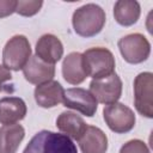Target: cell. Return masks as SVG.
<instances>
[{
  "label": "cell",
  "mask_w": 153,
  "mask_h": 153,
  "mask_svg": "<svg viewBox=\"0 0 153 153\" xmlns=\"http://www.w3.org/2000/svg\"><path fill=\"white\" fill-rule=\"evenodd\" d=\"M35 51L39 60L49 65H55L63 55V45L55 35L45 33L38 38Z\"/></svg>",
  "instance_id": "cell-10"
},
{
  "label": "cell",
  "mask_w": 153,
  "mask_h": 153,
  "mask_svg": "<svg viewBox=\"0 0 153 153\" xmlns=\"http://www.w3.org/2000/svg\"><path fill=\"white\" fill-rule=\"evenodd\" d=\"M25 137V130L20 124H7L0 128V153H16Z\"/></svg>",
  "instance_id": "cell-17"
},
{
  "label": "cell",
  "mask_w": 153,
  "mask_h": 153,
  "mask_svg": "<svg viewBox=\"0 0 153 153\" xmlns=\"http://www.w3.org/2000/svg\"><path fill=\"white\" fill-rule=\"evenodd\" d=\"M82 56L87 76L100 79L115 73V57L109 49L103 47L90 48Z\"/></svg>",
  "instance_id": "cell-3"
},
{
  "label": "cell",
  "mask_w": 153,
  "mask_h": 153,
  "mask_svg": "<svg viewBox=\"0 0 153 153\" xmlns=\"http://www.w3.org/2000/svg\"><path fill=\"white\" fill-rule=\"evenodd\" d=\"M31 57V47L24 35H16L10 38L2 50V63L8 71H19Z\"/></svg>",
  "instance_id": "cell-4"
},
{
  "label": "cell",
  "mask_w": 153,
  "mask_h": 153,
  "mask_svg": "<svg viewBox=\"0 0 153 153\" xmlns=\"http://www.w3.org/2000/svg\"><path fill=\"white\" fill-rule=\"evenodd\" d=\"M117 45L122 57L128 63H141L146 61L151 54V43L141 33L126 35L118 41Z\"/></svg>",
  "instance_id": "cell-5"
},
{
  "label": "cell",
  "mask_w": 153,
  "mask_h": 153,
  "mask_svg": "<svg viewBox=\"0 0 153 153\" xmlns=\"http://www.w3.org/2000/svg\"><path fill=\"white\" fill-rule=\"evenodd\" d=\"M56 127L71 139L79 140L87 128V123L72 111H63L56 118Z\"/></svg>",
  "instance_id": "cell-16"
},
{
  "label": "cell",
  "mask_w": 153,
  "mask_h": 153,
  "mask_svg": "<svg viewBox=\"0 0 153 153\" xmlns=\"http://www.w3.org/2000/svg\"><path fill=\"white\" fill-rule=\"evenodd\" d=\"M62 75L71 85H79L87 78L84 56L81 53L73 51L65 57L62 62Z\"/></svg>",
  "instance_id": "cell-12"
},
{
  "label": "cell",
  "mask_w": 153,
  "mask_h": 153,
  "mask_svg": "<svg viewBox=\"0 0 153 153\" xmlns=\"http://www.w3.org/2000/svg\"><path fill=\"white\" fill-rule=\"evenodd\" d=\"M23 153H78V149L67 135L41 130L29 141Z\"/></svg>",
  "instance_id": "cell-1"
},
{
  "label": "cell",
  "mask_w": 153,
  "mask_h": 153,
  "mask_svg": "<svg viewBox=\"0 0 153 153\" xmlns=\"http://www.w3.org/2000/svg\"><path fill=\"white\" fill-rule=\"evenodd\" d=\"M103 117L110 130L117 134L130 131L135 126L134 111L123 103H114L105 105L103 109Z\"/></svg>",
  "instance_id": "cell-6"
},
{
  "label": "cell",
  "mask_w": 153,
  "mask_h": 153,
  "mask_svg": "<svg viewBox=\"0 0 153 153\" xmlns=\"http://www.w3.org/2000/svg\"><path fill=\"white\" fill-rule=\"evenodd\" d=\"M153 74L140 73L134 80V105L137 112L147 118L153 117Z\"/></svg>",
  "instance_id": "cell-7"
},
{
  "label": "cell",
  "mask_w": 153,
  "mask_h": 153,
  "mask_svg": "<svg viewBox=\"0 0 153 153\" xmlns=\"http://www.w3.org/2000/svg\"><path fill=\"white\" fill-rule=\"evenodd\" d=\"M43 6V1L41 0H19L17 1V8L16 12L23 17H32Z\"/></svg>",
  "instance_id": "cell-19"
},
{
  "label": "cell",
  "mask_w": 153,
  "mask_h": 153,
  "mask_svg": "<svg viewBox=\"0 0 153 153\" xmlns=\"http://www.w3.org/2000/svg\"><path fill=\"white\" fill-rule=\"evenodd\" d=\"M11 79H12L11 72L6 67H4V65H0V92L5 88V84Z\"/></svg>",
  "instance_id": "cell-22"
},
{
  "label": "cell",
  "mask_w": 153,
  "mask_h": 153,
  "mask_svg": "<svg viewBox=\"0 0 153 153\" xmlns=\"http://www.w3.org/2000/svg\"><path fill=\"white\" fill-rule=\"evenodd\" d=\"M23 74L30 84L41 85L53 80L55 75V66L39 60L36 55L31 56L26 65L23 67Z\"/></svg>",
  "instance_id": "cell-11"
},
{
  "label": "cell",
  "mask_w": 153,
  "mask_h": 153,
  "mask_svg": "<svg viewBox=\"0 0 153 153\" xmlns=\"http://www.w3.org/2000/svg\"><path fill=\"white\" fill-rule=\"evenodd\" d=\"M26 104L19 97H4L0 99V123L14 124L26 115Z\"/></svg>",
  "instance_id": "cell-14"
},
{
  "label": "cell",
  "mask_w": 153,
  "mask_h": 153,
  "mask_svg": "<svg viewBox=\"0 0 153 153\" xmlns=\"http://www.w3.org/2000/svg\"><path fill=\"white\" fill-rule=\"evenodd\" d=\"M62 103L66 108L76 110L87 117H92L98 108V103L91 92L81 87H72L66 90Z\"/></svg>",
  "instance_id": "cell-9"
},
{
  "label": "cell",
  "mask_w": 153,
  "mask_h": 153,
  "mask_svg": "<svg viewBox=\"0 0 153 153\" xmlns=\"http://www.w3.org/2000/svg\"><path fill=\"white\" fill-rule=\"evenodd\" d=\"M105 20L104 10L96 4H86L76 8L72 17L73 29L81 37H92L99 33Z\"/></svg>",
  "instance_id": "cell-2"
},
{
  "label": "cell",
  "mask_w": 153,
  "mask_h": 153,
  "mask_svg": "<svg viewBox=\"0 0 153 153\" xmlns=\"http://www.w3.org/2000/svg\"><path fill=\"white\" fill-rule=\"evenodd\" d=\"M78 142L81 153H106L108 151V137L105 133L94 126H87Z\"/></svg>",
  "instance_id": "cell-15"
},
{
  "label": "cell",
  "mask_w": 153,
  "mask_h": 153,
  "mask_svg": "<svg viewBox=\"0 0 153 153\" xmlns=\"http://www.w3.org/2000/svg\"><path fill=\"white\" fill-rule=\"evenodd\" d=\"M17 1L16 0H0V18H5L16 12Z\"/></svg>",
  "instance_id": "cell-21"
},
{
  "label": "cell",
  "mask_w": 153,
  "mask_h": 153,
  "mask_svg": "<svg viewBox=\"0 0 153 153\" xmlns=\"http://www.w3.org/2000/svg\"><path fill=\"white\" fill-rule=\"evenodd\" d=\"M140 4L135 0H118L114 6L115 20L122 26L134 25L140 18Z\"/></svg>",
  "instance_id": "cell-18"
},
{
  "label": "cell",
  "mask_w": 153,
  "mask_h": 153,
  "mask_svg": "<svg viewBox=\"0 0 153 153\" xmlns=\"http://www.w3.org/2000/svg\"><path fill=\"white\" fill-rule=\"evenodd\" d=\"M120 153H151V152L147 145L142 140L134 139V140L126 142L121 147Z\"/></svg>",
  "instance_id": "cell-20"
},
{
  "label": "cell",
  "mask_w": 153,
  "mask_h": 153,
  "mask_svg": "<svg viewBox=\"0 0 153 153\" xmlns=\"http://www.w3.org/2000/svg\"><path fill=\"white\" fill-rule=\"evenodd\" d=\"M90 92L96 98L97 103L105 105L114 104L121 98L122 80L116 73L105 78L92 79L90 82Z\"/></svg>",
  "instance_id": "cell-8"
},
{
  "label": "cell",
  "mask_w": 153,
  "mask_h": 153,
  "mask_svg": "<svg viewBox=\"0 0 153 153\" xmlns=\"http://www.w3.org/2000/svg\"><path fill=\"white\" fill-rule=\"evenodd\" d=\"M65 90L59 81L50 80L37 85L35 88V100L42 108H54L63 99Z\"/></svg>",
  "instance_id": "cell-13"
}]
</instances>
